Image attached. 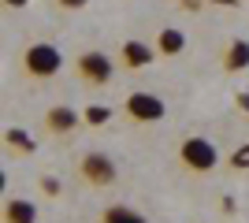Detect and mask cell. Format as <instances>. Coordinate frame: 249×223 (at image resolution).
I'll list each match as a JSON object with an SVG mask.
<instances>
[{
  "instance_id": "cell-1",
  "label": "cell",
  "mask_w": 249,
  "mask_h": 223,
  "mask_svg": "<svg viewBox=\"0 0 249 223\" xmlns=\"http://www.w3.org/2000/svg\"><path fill=\"white\" fill-rule=\"evenodd\" d=\"M63 71V52L52 41H30L19 52V78L22 82H49Z\"/></svg>"
},
{
  "instance_id": "cell-2",
  "label": "cell",
  "mask_w": 249,
  "mask_h": 223,
  "mask_svg": "<svg viewBox=\"0 0 249 223\" xmlns=\"http://www.w3.org/2000/svg\"><path fill=\"white\" fill-rule=\"evenodd\" d=\"M178 168L186 171V175H194V179H208L212 171L219 168V149L212 138H205V134H190V138L178 141Z\"/></svg>"
},
{
  "instance_id": "cell-3",
  "label": "cell",
  "mask_w": 249,
  "mask_h": 223,
  "mask_svg": "<svg viewBox=\"0 0 249 223\" xmlns=\"http://www.w3.org/2000/svg\"><path fill=\"white\" fill-rule=\"evenodd\" d=\"M74 175L89 190H112L119 182V168H115V160L104 149H86L82 156L74 160Z\"/></svg>"
},
{
  "instance_id": "cell-4",
  "label": "cell",
  "mask_w": 249,
  "mask_h": 223,
  "mask_svg": "<svg viewBox=\"0 0 249 223\" xmlns=\"http://www.w3.org/2000/svg\"><path fill=\"white\" fill-rule=\"evenodd\" d=\"M115 67H119V64H115L108 52H101V49H86V52L74 56L71 74H74V82L86 86V89H104V86H112Z\"/></svg>"
},
{
  "instance_id": "cell-5",
  "label": "cell",
  "mask_w": 249,
  "mask_h": 223,
  "mask_svg": "<svg viewBox=\"0 0 249 223\" xmlns=\"http://www.w3.org/2000/svg\"><path fill=\"white\" fill-rule=\"evenodd\" d=\"M123 116H126V123H134V127H153V123H164L167 104L156 93H149V89H134V93H126V101H123Z\"/></svg>"
},
{
  "instance_id": "cell-6",
  "label": "cell",
  "mask_w": 249,
  "mask_h": 223,
  "mask_svg": "<svg viewBox=\"0 0 249 223\" xmlns=\"http://www.w3.org/2000/svg\"><path fill=\"white\" fill-rule=\"evenodd\" d=\"M82 127V112H74L71 104H52L41 116V134L45 138H71Z\"/></svg>"
},
{
  "instance_id": "cell-7",
  "label": "cell",
  "mask_w": 249,
  "mask_h": 223,
  "mask_svg": "<svg viewBox=\"0 0 249 223\" xmlns=\"http://www.w3.org/2000/svg\"><path fill=\"white\" fill-rule=\"evenodd\" d=\"M153 60H160L156 49H153V45H145V41H138V37L123 41V45H119V52H115V64L123 67V71H145Z\"/></svg>"
},
{
  "instance_id": "cell-8",
  "label": "cell",
  "mask_w": 249,
  "mask_h": 223,
  "mask_svg": "<svg viewBox=\"0 0 249 223\" xmlns=\"http://www.w3.org/2000/svg\"><path fill=\"white\" fill-rule=\"evenodd\" d=\"M219 67H223V74H242V71H249V41H246V37L227 41L223 56H219Z\"/></svg>"
},
{
  "instance_id": "cell-9",
  "label": "cell",
  "mask_w": 249,
  "mask_h": 223,
  "mask_svg": "<svg viewBox=\"0 0 249 223\" xmlns=\"http://www.w3.org/2000/svg\"><path fill=\"white\" fill-rule=\"evenodd\" d=\"M153 49H156V56H160V60H175V56L186 52V34L175 30V26H164V30H156Z\"/></svg>"
},
{
  "instance_id": "cell-10",
  "label": "cell",
  "mask_w": 249,
  "mask_h": 223,
  "mask_svg": "<svg viewBox=\"0 0 249 223\" xmlns=\"http://www.w3.org/2000/svg\"><path fill=\"white\" fill-rule=\"evenodd\" d=\"M0 223H37V205L26 197H4Z\"/></svg>"
},
{
  "instance_id": "cell-11",
  "label": "cell",
  "mask_w": 249,
  "mask_h": 223,
  "mask_svg": "<svg viewBox=\"0 0 249 223\" xmlns=\"http://www.w3.org/2000/svg\"><path fill=\"white\" fill-rule=\"evenodd\" d=\"M93 223H149V220L138 208H130V205H108V208L97 212Z\"/></svg>"
},
{
  "instance_id": "cell-12",
  "label": "cell",
  "mask_w": 249,
  "mask_h": 223,
  "mask_svg": "<svg viewBox=\"0 0 249 223\" xmlns=\"http://www.w3.org/2000/svg\"><path fill=\"white\" fill-rule=\"evenodd\" d=\"M4 145H8V153H15V156H34V153H37V141H34L22 127L4 130Z\"/></svg>"
},
{
  "instance_id": "cell-13",
  "label": "cell",
  "mask_w": 249,
  "mask_h": 223,
  "mask_svg": "<svg viewBox=\"0 0 249 223\" xmlns=\"http://www.w3.org/2000/svg\"><path fill=\"white\" fill-rule=\"evenodd\" d=\"M108 119H112V108L108 104H86L82 108V123L86 127H104Z\"/></svg>"
},
{
  "instance_id": "cell-14",
  "label": "cell",
  "mask_w": 249,
  "mask_h": 223,
  "mask_svg": "<svg viewBox=\"0 0 249 223\" xmlns=\"http://www.w3.org/2000/svg\"><path fill=\"white\" fill-rule=\"evenodd\" d=\"M227 168H231V171H249V141H246L242 149H234V156L227 160Z\"/></svg>"
},
{
  "instance_id": "cell-15",
  "label": "cell",
  "mask_w": 249,
  "mask_h": 223,
  "mask_svg": "<svg viewBox=\"0 0 249 223\" xmlns=\"http://www.w3.org/2000/svg\"><path fill=\"white\" fill-rule=\"evenodd\" d=\"M41 190L49 193V197H56V193H60V186H56V179H41Z\"/></svg>"
},
{
  "instance_id": "cell-16",
  "label": "cell",
  "mask_w": 249,
  "mask_h": 223,
  "mask_svg": "<svg viewBox=\"0 0 249 223\" xmlns=\"http://www.w3.org/2000/svg\"><path fill=\"white\" fill-rule=\"evenodd\" d=\"M60 8H86V0H56Z\"/></svg>"
},
{
  "instance_id": "cell-17",
  "label": "cell",
  "mask_w": 249,
  "mask_h": 223,
  "mask_svg": "<svg viewBox=\"0 0 249 223\" xmlns=\"http://www.w3.org/2000/svg\"><path fill=\"white\" fill-rule=\"evenodd\" d=\"M4 4H8V8H22V4H26V0H4Z\"/></svg>"
}]
</instances>
